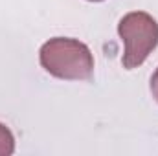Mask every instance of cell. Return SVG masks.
I'll use <instances>...</instances> for the list:
<instances>
[{
  "label": "cell",
  "instance_id": "obj_1",
  "mask_svg": "<svg viewBox=\"0 0 158 156\" xmlns=\"http://www.w3.org/2000/svg\"><path fill=\"white\" fill-rule=\"evenodd\" d=\"M40 66L53 77L64 81H85L94 72V55L77 39L55 37L40 46Z\"/></svg>",
  "mask_w": 158,
  "mask_h": 156
},
{
  "label": "cell",
  "instance_id": "obj_2",
  "mask_svg": "<svg viewBox=\"0 0 158 156\" xmlns=\"http://www.w3.org/2000/svg\"><path fill=\"white\" fill-rule=\"evenodd\" d=\"M118 33L123 44V68L132 70L145 63L158 46V22L145 11H131L118 24Z\"/></svg>",
  "mask_w": 158,
  "mask_h": 156
},
{
  "label": "cell",
  "instance_id": "obj_3",
  "mask_svg": "<svg viewBox=\"0 0 158 156\" xmlns=\"http://www.w3.org/2000/svg\"><path fill=\"white\" fill-rule=\"evenodd\" d=\"M15 153V138L13 132L0 123V156H9Z\"/></svg>",
  "mask_w": 158,
  "mask_h": 156
},
{
  "label": "cell",
  "instance_id": "obj_4",
  "mask_svg": "<svg viewBox=\"0 0 158 156\" xmlns=\"http://www.w3.org/2000/svg\"><path fill=\"white\" fill-rule=\"evenodd\" d=\"M151 94H153L155 101L158 103V68L155 70V74H153V77H151Z\"/></svg>",
  "mask_w": 158,
  "mask_h": 156
},
{
  "label": "cell",
  "instance_id": "obj_5",
  "mask_svg": "<svg viewBox=\"0 0 158 156\" xmlns=\"http://www.w3.org/2000/svg\"><path fill=\"white\" fill-rule=\"evenodd\" d=\"M90 2H103V0H90Z\"/></svg>",
  "mask_w": 158,
  "mask_h": 156
}]
</instances>
